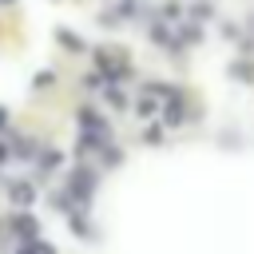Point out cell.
Instances as JSON below:
<instances>
[{
	"label": "cell",
	"instance_id": "1",
	"mask_svg": "<svg viewBox=\"0 0 254 254\" xmlns=\"http://www.w3.org/2000/svg\"><path fill=\"white\" fill-rule=\"evenodd\" d=\"M28 254H52V250H48V246H36V250H28Z\"/></svg>",
	"mask_w": 254,
	"mask_h": 254
}]
</instances>
